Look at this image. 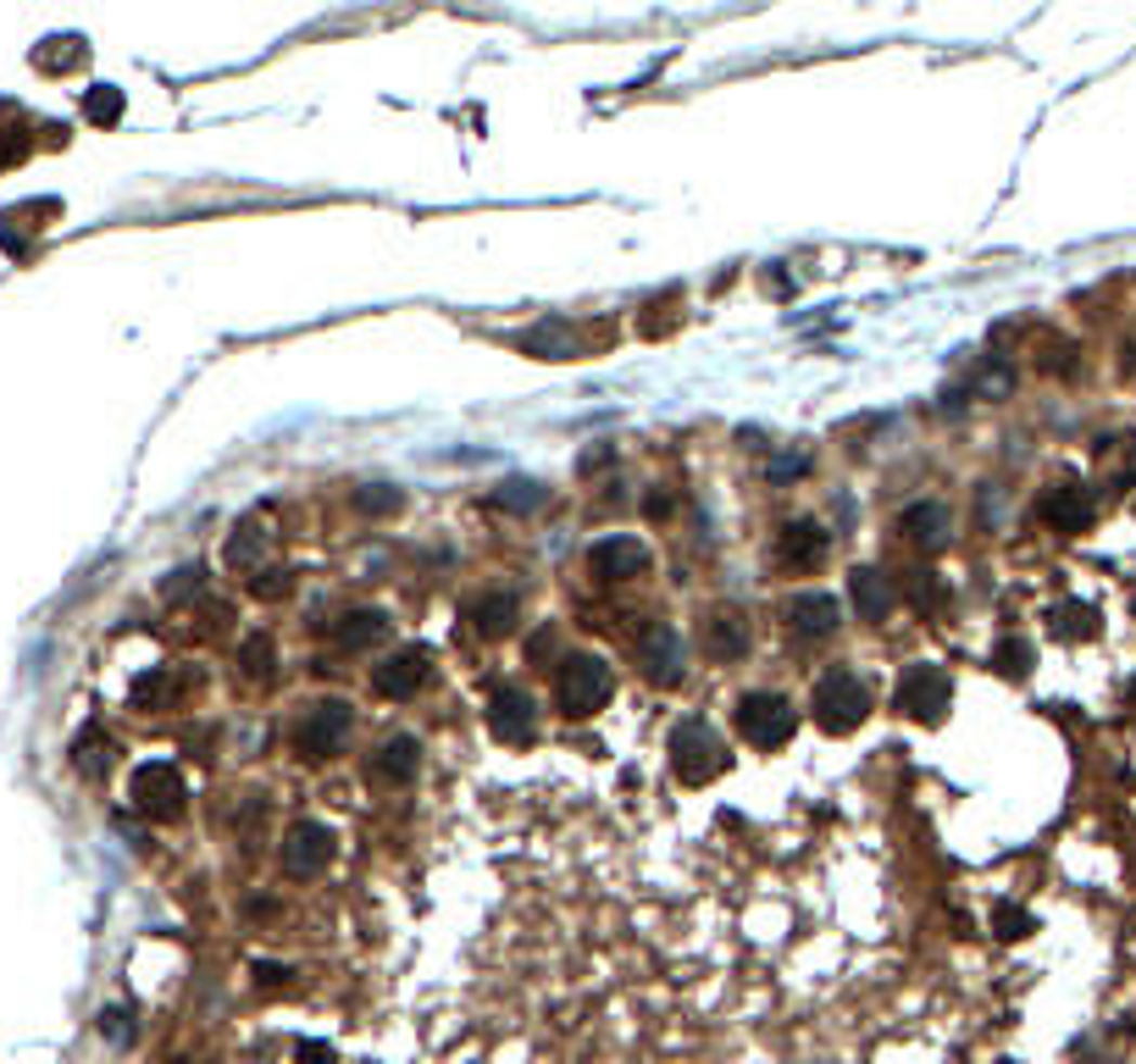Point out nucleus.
Segmentation results:
<instances>
[{
  "label": "nucleus",
  "instance_id": "obj_12",
  "mask_svg": "<svg viewBox=\"0 0 1136 1064\" xmlns=\"http://www.w3.org/2000/svg\"><path fill=\"white\" fill-rule=\"evenodd\" d=\"M588 571L599 583H632V576L649 571V549L638 539H627V532H615V539H599L588 549Z\"/></svg>",
  "mask_w": 1136,
  "mask_h": 1064
},
{
  "label": "nucleus",
  "instance_id": "obj_27",
  "mask_svg": "<svg viewBox=\"0 0 1136 1064\" xmlns=\"http://www.w3.org/2000/svg\"><path fill=\"white\" fill-rule=\"evenodd\" d=\"M1054 633L1059 638H1086V633H1093V610H1086V605H1059L1054 610Z\"/></svg>",
  "mask_w": 1136,
  "mask_h": 1064
},
{
  "label": "nucleus",
  "instance_id": "obj_23",
  "mask_svg": "<svg viewBox=\"0 0 1136 1064\" xmlns=\"http://www.w3.org/2000/svg\"><path fill=\"white\" fill-rule=\"evenodd\" d=\"M261 555H266V527L261 521H239V532L227 539V566L233 571H261Z\"/></svg>",
  "mask_w": 1136,
  "mask_h": 1064
},
{
  "label": "nucleus",
  "instance_id": "obj_3",
  "mask_svg": "<svg viewBox=\"0 0 1136 1064\" xmlns=\"http://www.w3.org/2000/svg\"><path fill=\"white\" fill-rule=\"evenodd\" d=\"M671 770H677L688 788L716 782L721 770H727V743L709 732L704 721H682V727L671 732Z\"/></svg>",
  "mask_w": 1136,
  "mask_h": 1064
},
{
  "label": "nucleus",
  "instance_id": "obj_37",
  "mask_svg": "<svg viewBox=\"0 0 1136 1064\" xmlns=\"http://www.w3.org/2000/svg\"><path fill=\"white\" fill-rule=\"evenodd\" d=\"M804 466H810V455H782V460H776V466H771V477H776V482H782V477H798V471H804Z\"/></svg>",
  "mask_w": 1136,
  "mask_h": 1064
},
{
  "label": "nucleus",
  "instance_id": "obj_28",
  "mask_svg": "<svg viewBox=\"0 0 1136 1064\" xmlns=\"http://www.w3.org/2000/svg\"><path fill=\"white\" fill-rule=\"evenodd\" d=\"M250 594L256 599H289L295 594V571H256L250 576Z\"/></svg>",
  "mask_w": 1136,
  "mask_h": 1064
},
{
  "label": "nucleus",
  "instance_id": "obj_2",
  "mask_svg": "<svg viewBox=\"0 0 1136 1064\" xmlns=\"http://www.w3.org/2000/svg\"><path fill=\"white\" fill-rule=\"evenodd\" d=\"M610 693H615V676H610V665L599 660V654H565L560 660V676H554V699H560V710L565 715H599L604 704H610Z\"/></svg>",
  "mask_w": 1136,
  "mask_h": 1064
},
{
  "label": "nucleus",
  "instance_id": "obj_34",
  "mask_svg": "<svg viewBox=\"0 0 1136 1064\" xmlns=\"http://www.w3.org/2000/svg\"><path fill=\"white\" fill-rule=\"evenodd\" d=\"M1026 932H1031V914H1020V909L998 914V937H1026Z\"/></svg>",
  "mask_w": 1136,
  "mask_h": 1064
},
{
  "label": "nucleus",
  "instance_id": "obj_26",
  "mask_svg": "<svg viewBox=\"0 0 1136 1064\" xmlns=\"http://www.w3.org/2000/svg\"><path fill=\"white\" fill-rule=\"evenodd\" d=\"M405 505L400 489H389V482H366V489H355V510L361 516H394Z\"/></svg>",
  "mask_w": 1136,
  "mask_h": 1064
},
{
  "label": "nucleus",
  "instance_id": "obj_17",
  "mask_svg": "<svg viewBox=\"0 0 1136 1064\" xmlns=\"http://www.w3.org/2000/svg\"><path fill=\"white\" fill-rule=\"evenodd\" d=\"M837 599L832 594H793L787 599V626L798 638H826V633H837Z\"/></svg>",
  "mask_w": 1136,
  "mask_h": 1064
},
{
  "label": "nucleus",
  "instance_id": "obj_15",
  "mask_svg": "<svg viewBox=\"0 0 1136 1064\" xmlns=\"http://www.w3.org/2000/svg\"><path fill=\"white\" fill-rule=\"evenodd\" d=\"M471 626H478L483 638H505L515 621H522V599H515V588H488V594H478L471 599Z\"/></svg>",
  "mask_w": 1136,
  "mask_h": 1064
},
{
  "label": "nucleus",
  "instance_id": "obj_33",
  "mask_svg": "<svg viewBox=\"0 0 1136 1064\" xmlns=\"http://www.w3.org/2000/svg\"><path fill=\"white\" fill-rule=\"evenodd\" d=\"M161 693H167V676H145V683L133 688V704H139V710H151Z\"/></svg>",
  "mask_w": 1136,
  "mask_h": 1064
},
{
  "label": "nucleus",
  "instance_id": "obj_20",
  "mask_svg": "<svg viewBox=\"0 0 1136 1064\" xmlns=\"http://www.w3.org/2000/svg\"><path fill=\"white\" fill-rule=\"evenodd\" d=\"M826 549H832V532H821L815 521H787L782 527V560L793 571H815L826 560Z\"/></svg>",
  "mask_w": 1136,
  "mask_h": 1064
},
{
  "label": "nucleus",
  "instance_id": "obj_9",
  "mask_svg": "<svg viewBox=\"0 0 1136 1064\" xmlns=\"http://www.w3.org/2000/svg\"><path fill=\"white\" fill-rule=\"evenodd\" d=\"M488 727L499 743H527L533 727H538V704L527 688H515V683H499L488 693Z\"/></svg>",
  "mask_w": 1136,
  "mask_h": 1064
},
{
  "label": "nucleus",
  "instance_id": "obj_22",
  "mask_svg": "<svg viewBox=\"0 0 1136 1064\" xmlns=\"http://www.w3.org/2000/svg\"><path fill=\"white\" fill-rule=\"evenodd\" d=\"M544 505H549V489L538 477H505L494 489V510H510V516H533Z\"/></svg>",
  "mask_w": 1136,
  "mask_h": 1064
},
{
  "label": "nucleus",
  "instance_id": "obj_36",
  "mask_svg": "<svg viewBox=\"0 0 1136 1064\" xmlns=\"http://www.w3.org/2000/svg\"><path fill=\"white\" fill-rule=\"evenodd\" d=\"M295 1059H300V1064H334V1048H327V1042H300Z\"/></svg>",
  "mask_w": 1136,
  "mask_h": 1064
},
{
  "label": "nucleus",
  "instance_id": "obj_19",
  "mask_svg": "<svg viewBox=\"0 0 1136 1064\" xmlns=\"http://www.w3.org/2000/svg\"><path fill=\"white\" fill-rule=\"evenodd\" d=\"M848 599H854V610H860V621H887L892 615V605H898V594H892V583L876 571V566H860L854 576H848Z\"/></svg>",
  "mask_w": 1136,
  "mask_h": 1064
},
{
  "label": "nucleus",
  "instance_id": "obj_4",
  "mask_svg": "<svg viewBox=\"0 0 1136 1064\" xmlns=\"http://www.w3.org/2000/svg\"><path fill=\"white\" fill-rule=\"evenodd\" d=\"M350 727H355L350 704H344V699H322V704H311V710L295 721V749H300L305 760H334V754L344 749Z\"/></svg>",
  "mask_w": 1136,
  "mask_h": 1064
},
{
  "label": "nucleus",
  "instance_id": "obj_1",
  "mask_svg": "<svg viewBox=\"0 0 1136 1064\" xmlns=\"http://www.w3.org/2000/svg\"><path fill=\"white\" fill-rule=\"evenodd\" d=\"M810 710H815V721H821L826 732L848 738L854 727H865V715H871V688H865L848 665H837V671H826L821 683H815Z\"/></svg>",
  "mask_w": 1136,
  "mask_h": 1064
},
{
  "label": "nucleus",
  "instance_id": "obj_16",
  "mask_svg": "<svg viewBox=\"0 0 1136 1064\" xmlns=\"http://www.w3.org/2000/svg\"><path fill=\"white\" fill-rule=\"evenodd\" d=\"M898 532L920 549H942L949 544V505L942 499H915L904 516H898Z\"/></svg>",
  "mask_w": 1136,
  "mask_h": 1064
},
{
  "label": "nucleus",
  "instance_id": "obj_13",
  "mask_svg": "<svg viewBox=\"0 0 1136 1064\" xmlns=\"http://www.w3.org/2000/svg\"><path fill=\"white\" fill-rule=\"evenodd\" d=\"M643 671L654 676L660 688H671V683H682V644H677V633L666 621H649V633H643Z\"/></svg>",
  "mask_w": 1136,
  "mask_h": 1064
},
{
  "label": "nucleus",
  "instance_id": "obj_32",
  "mask_svg": "<svg viewBox=\"0 0 1136 1064\" xmlns=\"http://www.w3.org/2000/svg\"><path fill=\"white\" fill-rule=\"evenodd\" d=\"M117 106H122V101H117V89H101V94L89 101V117H94V122H112V117H117Z\"/></svg>",
  "mask_w": 1136,
  "mask_h": 1064
},
{
  "label": "nucleus",
  "instance_id": "obj_18",
  "mask_svg": "<svg viewBox=\"0 0 1136 1064\" xmlns=\"http://www.w3.org/2000/svg\"><path fill=\"white\" fill-rule=\"evenodd\" d=\"M704 654L709 660H743L748 654V621L737 610H716V615H704Z\"/></svg>",
  "mask_w": 1136,
  "mask_h": 1064
},
{
  "label": "nucleus",
  "instance_id": "obj_29",
  "mask_svg": "<svg viewBox=\"0 0 1136 1064\" xmlns=\"http://www.w3.org/2000/svg\"><path fill=\"white\" fill-rule=\"evenodd\" d=\"M992 660H998L1004 676H1026V671H1031V644H1026V638H1004Z\"/></svg>",
  "mask_w": 1136,
  "mask_h": 1064
},
{
  "label": "nucleus",
  "instance_id": "obj_24",
  "mask_svg": "<svg viewBox=\"0 0 1136 1064\" xmlns=\"http://www.w3.org/2000/svg\"><path fill=\"white\" fill-rule=\"evenodd\" d=\"M239 671L250 676V683H272V676H277V644H272L266 633L245 638V649H239Z\"/></svg>",
  "mask_w": 1136,
  "mask_h": 1064
},
{
  "label": "nucleus",
  "instance_id": "obj_21",
  "mask_svg": "<svg viewBox=\"0 0 1136 1064\" xmlns=\"http://www.w3.org/2000/svg\"><path fill=\"white\" fill-rule=\"evenodd\" d=\"M334 638L344 644V649H377L389 638V615L383 610H344L339 621H334Z\"/></svg>",
  "mask_w": 1136,
  "mask_h": 1064
},
{
  "label": "nucleus",
  "instance_id": "obj_6",
  "mask_svg": "<svg viewBox=\"0 0 1136 1064\" xmlns=\"http://www.w3.org/2000/svg\"><path fill=\"white\" fill-rule=\"evenodd\" d=\"M793 704L782 693H743L737 699V732L754 743V749H782L793 738Z\"/></svg>",
  "mask_w": 1136,
  "mask_h": 1064
},
{
  "label": "nucleus",
  "instance_id": "obj_38",
  "mask_svg": "<svg viewBox=\"0 0 1136 1064\" xmlns=\"http://www.w3.org/2000/svg\"><path fill=\"white\" fill-rule=\"evenodd\" d=\"M549 649H554V626H544V633L527 644V660H549Z\"/></svg>",
  "mask_w": 1136,
  "mask_h": 1064
},
{
  "label": "nucleus",
  "instance_id": "obj_5",
  "mask_svg": "<svg viewBox=\"0 0 1136 1064\" xmlns=\"http://www.w3.org/2000/svg\"><path fill=\"white\" fill-rule=\"evenodd\" d=\"M949 699H954V683H949V671L931 665V660L904 665V676H898V693H892V704L904 710L910 721H937L942 710H949Z\"/></svg>",
  "mask_w": 1136,
  "mask_h": 1064
},
{
  "label": "nucleus",
  "instance_id": "obj_10",
  "mask_svg": "<svg viewBox=\"0 0 1136 1064\" xmlns=\"http://www.w3.org/2000/svg\"><path fill=\"white\" fill-rule=\"evenodd\" d=\"M428 671H433V649L428 644L394 649L383 665H377V693L383 699H416L421 688H428Z\"/></svg>",
  "mask_w": 1136,
  "mask_h": 1064
},
{
  "label": "nucleus",
  "instance_id": "obj_14",
  "mask_svg": "<svg viewBox=\"0 0 1136 1064\" xmlns=\"http://www.w3.org/2000/svg\"><path fill=\"white\" fill-rule=\"evenodd\" d=\"M416 770H421V743L416 738H383L377 743V760H371V777L377 782H389V788H405L416 782Z\"/></svg>",
  "mask_w": 1136,
  "mask_h": 1064
},
{
  "label": "nucleus",
  "instance_id": "obj_11",
  "mask_svg": "<svg viewBox=\"0 0 1136 1064\" xmlns=\"http://www.w3.org/2000/svg\"><path fill=\"white\" fill-rule=\"evenodd\" d=\"M1036 516H1043L1054 532H1065V539H1075V532L1093 527L1098 505H1093V494H1086L1081 482H1054V489L1036 499Z\"/></svg>",
  "mask_w": 1136,
  "mask_h": 1064
},
{
  "label": "nucleus",
  "instance_id": "obj_8",
  "mask_svg": "<svg viewBox=\"0 0 1136 1064\" xmlns=\"http://www.w3.org/2000/svg\"><path fill=\"white\" fill-rule=\"evenodd\" d=\"M133 804L151 820H178L183 815V777L172 770V760H145L133 770Z\"/></svg>",
  "mask_w": 1136,
  "mask_h": 1064
},
{
  "label": "nucleus",
  "instance_id": "obj_31",
  "mask_svg": "<svg viewBox=\"0 0 1136 1064\" xmlns=\"http://www.w3.org/2000/svg\"><path fill=\"white\" fill-rule=\"evenodd\" d=\"M195 588H200V566L178 571V583H172V576H167V599H188V594H195Z\"/></svg>",
  "mask_w": 1136,
  "mask_h": 1064
},
{
  "label": "nucleus",
  "instance_id": "obj_30",
  "mask_svg": "<svg viewBox=\"0 0 1136 1064\" xmlns=\"http://www.w3.org/2000/svg\"><path fill=\"white\" fill-rule=\"evenodd\" d=\"M942 599H949L942 576H937V571H920V576H915V605H920V610H942Z\"/></svg>",
  "mask_w": 1136,
  "mask_h": 1064
},
{
  "label": "nucleus",
  "instance_id": "obj_39",
  "mask_svg": "<svg viewBox=\"0 0 1136 1064\" xmlns=\"http://www.w3.org/2000/svg\"><path fill=\"white\" fill-rule=\"evenodd\" d=\"M610 455H615V444H604V450H588V455H583V471H599Z\"/></svg>",
  "mask_w": 1136,
  "mask_h": 1064
},
{
  "label": "nucleus",
  "instance_id": "obj_7",
  "mask_svg": "<svg viewBox=\"0 0 1136 1064\" xmlns=\"http://www.w3.org/2000/svg\"><path fill=\"white\" fill-rule=\"evenodd\" d=\"M334 854H339V838L327 832L322 820H295L289 838H283V870H289L295 882L322 877V870L334 865Z\"/></svg>",
  "mask_w": 1136,
  "mask_h": 1064
},
{
  "label": "nucleus",
  "instance_id": "obj_35",
  "mask_svg": "<svg viewBox=\"0 0 1136 1064\" xmlns=\"http://www.w3.org/2000/svg\"><path fill=\"white\" fill-rule=\"evenodd\" d=\"M250 971H256V982H266V987H283V982H289V964H272V959H256Z\"/></svg>",
  "mask_w": 1136,
  "mask_h": 1064
},
{
  "label": "nucleus",
  "instance_id": "obj_25",
  "mask_svg": "<svg viewBox=\"0 0 1136 1064\" xmlns=\"http://www.w3.org/2000/svg\"><path fill=\"white\" fill-rule=\"evenodd\" d=\"M527 350L544 355V361H565L577 345H572V327H565V322H544V327L527 333Z\"/></svg>",
  "mask_w": 1136,
  "mask_h": 1064
}]
</instances>
